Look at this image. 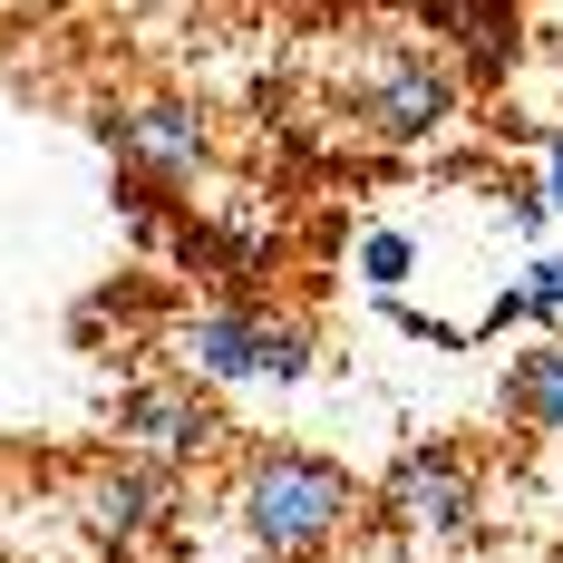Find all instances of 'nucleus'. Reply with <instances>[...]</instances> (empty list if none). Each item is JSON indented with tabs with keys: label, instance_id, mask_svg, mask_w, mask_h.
<instances>
[{
	"label": "nucleus",
	"instance_id": "nucleus-7",
	"mask_svg": "<svg viewBox=\"0 0 563 563\" xmlns=\"http://www.w3.org/2000/svg\"><path fill=\"white\" fill-rule=\"evenodd\" d=\"M175 506V476L166 466H108L98 486H88V525L117 534V544H136V534H156Z\"/></svg>",
	"mask_w": 563,
	"mask_h": 563
},
{
	"label": "nucleus",
	"instance_id": "nucleus-9",
	"mask_svg": "<svg viewBox=\"0 0 563 563\" xmlns=\"http://www.w3.org/2000/svg\"><path fill=\"white\" fill-rule=\"evenodd\" d=\"M428 20H438V30H466L476 68H506L515 58V10L506 0H428Z\"/></svg>",
	"mask_w": 563,
	"mask_h": 563
},
{
	"label": "nucleus",
	"instance_id": "nucleus-10",
	"mask_svg": "<svg viewBox=\"0 0 563 563\" xmlns=\"http://www.w3.org/2000/svg\"><path fill=\"white\" fill-rule=\"evenodd\" d=\"M408 273H418V243H408L398 224H379L369 243H360V282H369V291H398Z\"/></svg>",
	"mask_w": 563,
	"mask_h": 563
},
{
	"label": "nucleus",
	"instance_id": "nucleus-4",
	"mask_svg": "<svg viewBox=\"0 0 563 563\" xmlns=\"http://www.w3.org/2000/svg\"><path fill=\"white\" fill-rule=\"evenodd\" d=\"M98 136H108V156L136 185H195L205 175V117L195 108H175V98H146V108H108L98 117Z\"/></svg>",
	"mask_w": 563,
	"mask_h": 563
},
{
	"label": "nucleus",
	"instance_id": "nucleus-2",
	"mask_svg": "<svg viewBox=\"0 0 563 563\" xmlns=\"http://www.w3.org/2000/svg\"><path fill=\"white\" fill-rule=\"evenodd\" d=\"M175 350H185V369H205V379H301V369H311V331L253 311V301L195 311V321L175 331Z\"/></svg>",
	"mask_w": 563,
	"mask_h": 563
},
{
	"label": "nucleus",
	"instance_id": "nucleus-11",
	"mask_svg": "<svg viewBox=\"0 0 563 563\" xmlns=\"http://www.w3.org/2000/svg\"><path fill=\"white\" fill-rule=\"evenodd\" d=\"M515 321H563V253L534 263V282L515 291Z\"/></svg>",
	"mask_w": 563,
	"mask_h": 563
},
{
	"label": "nucleus",
	"instance_id": "nucleus-5",
	"mask_svg": "<svg viewBox=\"0 0 563 563\" xmlns=\"http://www.w3.org/2000/svg\"><path fill=\"white\" fill-rule=\"evenodd\" d=\"M379 515H389L398 534H466V515H476V466H466V448L398 456L389 486H379Z\"/></svg>",
	"mask_w": 563,
	"mask_h": 563
},
{
	"label": "nucleus",
	"instance_id": "nucleus-1",
	"mask_svg": "<svg viewBox=\"0 0 563 563\" xmlns=\"http://www.w3.org/2000/svg\"><path fill=\"white\" fill-rule=\"evenodd\" d=\"M360 515V486H350V466L311 448H263L243 466V525H253V544L282 563H311L321 544H340V525Z\"/></svg>",
	"mask_w": 563,
	"mask_h": 563
},
{
	"label": "nucleus",
	"instance_id": "nucleus-12",
	"mask_svg": "<svg viewBox=\"0 0 563 563\" xmlns=\"http://www.w3.org/2000/svg\"><path fill=\"white\" fill-rule=\"evenodd\" d=\"M544 205H563V136H544Z\"/></svg>",
	"mask_w": 563,
	"mask_h": 563
},
{
	"label": "nucleus",
	"instance_id": "nucleus-3",
	"mask_svg": "<svg viewBox=\"0 0 563 563\" xmlns=\"http://www.w3.org/2000/svg\"><path fill=\"white\" fill-rule=\"evenodd\" d=\"M448 108H456V78L438 58H418V49L379 58V68L360 78V98H350L360 136H379V146H428V136L448 126Z\"/></svg>",
	"mask_w": 563,
	"mask_h": 563
},
{
	"label": "nucleus",
	"instance_id": "nucleus-6",
	"mask_svg": "<svg viewBox=\"0 0 563 563\" xmlns=\"http://www.w3.org/2000/svg\"><path fill=\"white\" fill-rule=\"evenodd\" d=\"M117 428H126L136 448H156V456H205L224 438V408L195 398V389H175V379H136V389L117 398Z\"/></svg>",
	"mask_w": 563,
	"mask_h": 563
},
{
	"label": "nucleus",
	"instance_id": "nucleus-8",
	"mask_svg": "<svg viewBox=\"0 0 563 563\" xmlns=\"http://www.w3.org/2000/svg\"><path fill=\"white\" fill-rule=\"evenodd\" d=\"M506 408L534 428V438H563V340L554 350H525L506 369Z\"/></svg>",
	"mask_w": 563,
	"mask_h": 563
}]
</instances>
